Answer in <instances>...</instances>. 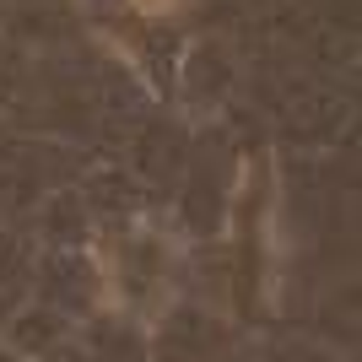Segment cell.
<instances>
[{"label":"cell","mask_w":362,"mask_h":362,"mask_svg":"<svg viewBox=\"0 0 362 362\" xmlns=\"http://www.w3.org/2000/svg\"><path fill=\"white\" fill-rule=\"evenodd\" d=\"M130 6H136L141 16H173L184 6V0H130Z\"/></svg>","instance_id":"1"}]
</instances>
